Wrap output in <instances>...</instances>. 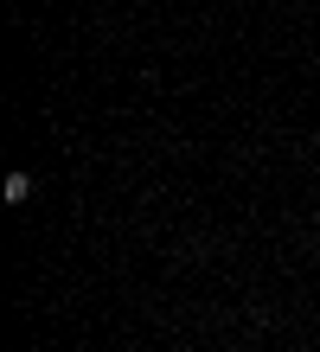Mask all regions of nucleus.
Masks as SVG:
<instances>
[{"mask_svg": "<svg viewBox=\"0 0 320 352\" xmlns=\"http://www.w3.org/2000/svg\"><path fill=\"white\" fill-rule=\"evenodd\" d=\"M26 192H32V179H26V173H13V179H7V205H19Z\"/></svg>", "mask_w": 320, "mask_h": 352, "instance_id": "f257e3e1", "label": "nucleus"}]
</instances>
